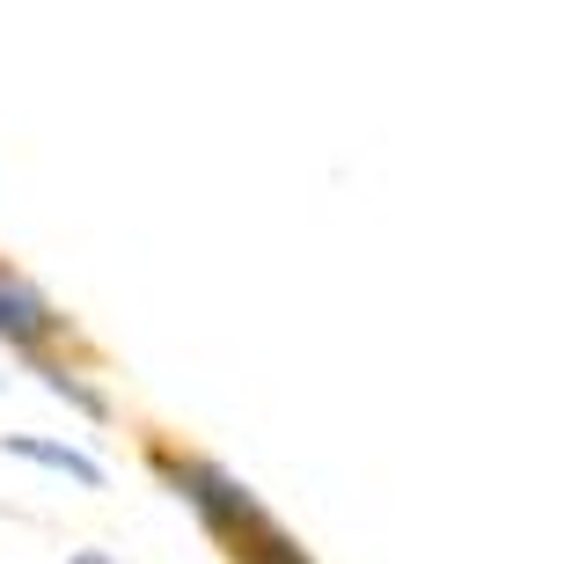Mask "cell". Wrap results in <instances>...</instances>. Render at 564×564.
Segmentation results:
<instances>
[{
  "label": "cell",
  "instance_id": "6",
  "mask_svg": "<svg viewBox=\"0 0 564 564\" xmlns=\"http://www.w3.org/2000/svg\"><path fill=\"white\" fill-rule=\"evenodd\" d=\"M0 389H8V375H0Z\"/></svg>",
  "mask_w": 564,
  "mask_h": 564
},
{
  "label": "cell",
  "instance_id": "5",
  "mask_svg": "<svg viewBox=\"0 0 564 564\" xmlns=\"http://www.w3.org/2000/svg\"><path fill=\"white\" fill-rule=\"evenodd\" d=\"M66 564H126V557H118V550H74Z\"/></svg>",
  "mask_w": 564,
  "mask_h": 564
},
{
  "label": "cell",
  "instance_id": "1",
  "mask_svg": "<svg viewBox=\"0 0 564 564\" xmlns=\"http://www.w3.org/2000/svg\"><path fill=\"white\" fill-rule=\"evenodd\" d=\"M147 462H154V477L206 521L213 543H228L235 564H264V557H279V550L293 543L286 528L257 506V491L235 477V469H220V462H206V455H176V447H154Z\"/></svg>",
  "mask_w": 564,
  "mask_h": 564
},
{
  "label": "cell",
  "instance_id": "4",
  "mask_svg": "<svg viewBox=\"0 0 564 564\" xmlns=\"http://www.w3.org/2000/svg\"><path fill=\"white\" fill-rule=\"evenodd\" d=\"M30 375H37V389H44V397H59L74 419H88V425H110V419H118V403H110L104 381H88L82 367H66L59 352H37V359H30Z\"/></svg>",
  "mask_w": 564,
  "mask_h": 564
},
{
  "label": "cell",
  "instance_id": "3",
  "mask_svg": "<svg viewBox=\"0 0 564 564\" xmlns=\"http://www.w3.org/2000/svg\"><path fill=\"white\" fill-rule=\"evenodd\" d=\"M0 455H8V462H30V469L74 484V491H104V484H110L104 462L88 455L82 440H59V433H0Z\"/></svg>",
  "mask_w": 564,
  "mask_h": 564
},
{
  "label": "cell",
  "instance_id": "2",
  "mask_svg": "<svg viewBox=\"0 0 564 564\" xmlns=\"http://www.w3.org/2000/svg\"><path fill=\"white\" fill-rule=\"evenodd\" d=\"M59 337H66V315L52 308V293H44L30 272L0 264V352L37 359V352H52Z\"/></svg>",
  "mask_w": 564,
  "mask_h": 564
}]
</instances>
